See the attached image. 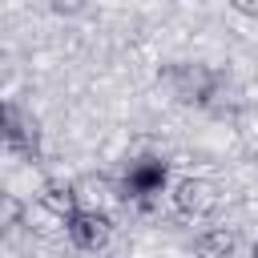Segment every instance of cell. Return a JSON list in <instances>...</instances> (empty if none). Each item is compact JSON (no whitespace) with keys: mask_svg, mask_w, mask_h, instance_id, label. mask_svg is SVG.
Instances as JSON below:
<instances>
[{"mask_svg":"<svg viewBox=\"0 0 258 258\" xmlns=\"http://www.w3.org/2000/svg\"><path fill=\"white\" fill-rule=\"evenodd\" d=\"M64 234H69V242H73L77 250L97 254V250H105L109 238H113V218H109L105 210H97V206H85V210H77V214L64 222Z\"/></svg>","mask_w":258,"mask_h":258,"instance_id":"6da1fadb","label":"cell"},{"mask_svg":"<svg viewBox=\"0 0 258 258\" xmlns=\"http://www.w3.org/2000/svg\"><path fill=\"white\" fill-rule=\"evenodd\" d=\"M161 189H165V161H161V157H137V161H129L125 185H121V198H125V202L149 206Z\"/></svg>","mask_w":258,"mask_h":258,"instance_id":"7a4b0ae2","label":"cell"},{"mask_svg":"<svg viewBox=\"0 0 258 258\" xmlns=\"http://www.w3.org/2000/svg\"><path fill=\"white\" fill-rule=\"evenodd\" d=\"M169 206H173L177 218L202 222L214 210V185L206 177H194V173L189 177H177V181H169Z\"/></svg>","mask_w":258,"mask_h":258,"instance_id":"3957f363","label":"cell"},{"mask_svg":"<svg viewBox=\"0 0 258 258\" xmlns=\"http://www.w3.org/2000/svg\"><path fill=\"white\" fill-rule=\"evenodd\" d=\"M173 89H177L181 101L210 105V97L218 93V73H210L206 64H177L173 69Z\"/></svg>","mask_w":258,"mask_h":258,"instance_id":"277c9868","label":"cell"},{"mask_svg":"<svg viewBox=\"0 0 258 258\" xmlns=\"http://www.w3.org/2000/svg\"><path fill=\"white\" fill-rule=\"evenodd\" d=\"M4 141H8L16 153H24V157H36V153H40L36 121H32V117H24L16 105H8V109H4Z\"/></svg>","mask_w":258,"mask_h":258,"instance_id":"5b68a950","label":"cell"},{"mask_svg":"<svg viewBox=\"0 0 258 258\" xmlns=\"http://www.w3.org/2000/svg\"><path fill=\"white\" fill-rule=\"evenodd\" d=\"M40 210L52 214L56 222H69V218H73L77 210H85V206H81V194H77L73 181H48V185L40 189Z\"/></svg>","mask_w":258,"mask_h":258,"instance_id":"8992f818","label":"cell"},{"mask_svg":"<svg viewBox=\"0 0 258 258\" xmlns=\"http://www.w3.org/2000/svg\"><path fill=\"white\" fill-rule=\"evenodd\" d=\"M194 246H198L202 258H230L238 250V230L234 226H202Z\"/></svg>","mask_w":258,"mask_h":258,"instance_id":"52a82bcc","label":"cell"},{"mask_svg":"<svg viewBox=\"0 0 258 258\" xmlns=\"http://www.w3.org/2000/svg\"><path fill=\"white\" fill-rule=\"evenodd\" d=\"M234 12H246V16H258V4H234Z\"/></svg>","mask_w":258,"mask_h":258,"instance_id":"ba28073f","label":"cell"},{"mask_svg":"<svg viewBox=\"0 0 258 258\" xmlns=\"http://www.w3.org/2000/svg\"><path fill=\"white\" fill-rule=\"evenodd\" d=\"M250 258H258V242H254V250H250Z\"/></svg>","mask_w":258,"mask_h":258,"instance_id":"9c48e42d","label":"cell"}]
</instances>
